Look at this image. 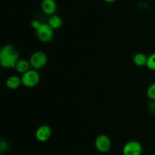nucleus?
I'll return each mask as SVG.
<instances>
[{"label":"nucleus","mask_w":155,"mask_h":155,"mask_svg":"<svg viewBox=\"0 0 155 155\" xmlns=\"http://www.w3.org/2000/svg\"><path fill=\"white\" fill-rule=\"evenodd\" d=\"M19 59V53L13 45L7 44L2 48L0 51V64L3 68H15Z\"/></svg>","instance_id":"nucleus-1"},{"label":"nucleus","mask_w":155,"mask_h":155,"mask_svg":"<svg viewBox=\"0 0 155 155\" xmlns=\"http://www.w3.org/2000/svg\"><path fill=\"white\" fill-rule=\"evenodd\" d=\"M40 81V75L36 70L30 69L21 76L22 85L27 88L35 87Z\"/></svg>","instance_id":"nucleus-2"},{"label":"nucleus","mask_w":155,"mask_h":155,"mask_svg":"<svg viewBox=\"0 0 155 155\" xmlns=\"http://www.w3.org/2000/svg\"><path fill=\"white\" fill-rule=\"evenodd\" d=\"M31 68L34 70H39L43 68L46 65L48 58L45 52L41 51H36L32 53L29 58Z\"/></svg>","instance_id":"nucleus-3"},{"label":"nucleus","mask_w":155,"mask_h":155,"mask_svg":"<svg viewBox=\"0 0 155 155\" xmlns=\"http://www.w3.org/2000/svg\"><path fill=\"white\" fill-rule=\"evenodd\" d=\"M36 35L40 42L46 43L51 42L54 38V30L48 24L42 23L39 28L36 30Z\"/></svg>","instance_id":"nucleus-4"},{"label":"nucleus","mask_w":155,"mask_h":155,"mask_svg":"<svg viewBox=\"0 0 155 155\" xmlns=\"http://www.w3.org/2000/svg\"><path fill=\"white\" fill-rule=\"evenodd\" d=\"M143 151L142 144L136 140L127 142L123 148L124 155H142Z\"/></svg>","instance_id":"nucleus-5"},{"label":"nucleus","mask_w":155,"mask_h":155,"mask_svg":"<svg viewBox=\"0 0 155 155\" xmlns=\"http://www.w3.org/2000/svg\"><path fill=\"white\" fill-rule=\"evenodd\" d=\"M95 147L101 153L108 152L111 148V142L110 138L104 134H100L95 138Z\"/></svg>","instance_id":"nucleus-6"},{"label":"nucleus","mask_w":155,"mask_h":155,"mask_svg":"<svg viewBox=\"0 0 155 155\" xmlns=\"http://www.w3.org/2000/svg\"><path fill=\"white\" fill-rule=\"evenodd\" d=\"M51 136V129L48 125H42L37 128L35 132L36 140L40 142H45L49 140Z\"/></svg>","instance_id":"nucleus-7"},{"label":"nucleus","mask_w":155,"mask_h":155,"mask_svg":"<svg viewBox=\"0 0 155 155\" xmlns=\"http://www.w3.org/2000/svg\"><path fill=\"white\" fill-rule=\"evenodd\" d=\"M41 9L45 15L51 16L54 15L57 11V3L55 0H42L41 2Z\"/></svg>","instance_id":"nucleus-8"},{"label":"nucleus","mask_w":155,"mask_h":155,"mask_svg":"<svg viewBox=\"0 0 155 155\" xmlns=\"http://www.w3.org/2000/svg\"><path fill=\"white\" fill-rule=\"evenodd\" d=\"M5 85L9 89H17L20 87L21 85H22L21 82V77H18L16 75L9 76L5 81Z\"/></svg>","instance_id":"nucleus-9"},{"label":"nucleus","mask_w":155,"mask_h":155,"mask_svg":"<svg viewBox=\"0 0 155 155\" xmlns=\"http://www.w3.org/2000/svg\"><path fill=\"white\" fill-rule=\"evenodd\" d=\"M31 68L30 61L29 60H26V59H19L18 62H17L16 65H15V71L18 73L21 74H25L26 72L29 71Z\"/></svg>","instance_id":"nucleus-10"},{"label":"nucleus","mask_w":155,"mask_h":155,"mask_svg":"<svg viewBox=\"0 0 155 155\" xmlns=\"http://www.w3.org/2000/svg\"><path fill=\"white\" fill-rule=\"evenodd\" d=\"M133 63L135 65L139 68L146 66L147 61H148V56L142 52H138L135 54V55L133 58Z\"/></svg>","instance_id":"nucleus-11"},{"label":"nucleus","mask_w":155,"mask_h":155,"mask_svg":"<svg viewBox=\"0 0 155 155\" xmlns=\"http://www.w3.org/2000/svg\"><path fill=\"white\" fill-rule=\"evenodd\" d=\"M47 24L53 29V30H57L59 29L62 26L63 21H62L61 18L58 15H53L50 16L48 19V23Z\"/></svg>","instance_id":"nucleus-12"},{"label":"nucleus","mask_w":155,"mask_h":155,"mask_svg":"<svg viewBox=\"0 0 155 155\" xmlns=\"http://www.w3.org/2000/svg\"><path fill=\"white\" fill-rule=\"evenodd\" d=\"M146 95L151 101H155V82L148 86L146 91Z\"/></svg>","instance_id":"nucleus-13"},{"label":"nucleus","mask_w":155,"mask_h":155,"mask_svg":"<svg viewBox=\"0 0 155 155\" xmlns=\"http://www.w3.org/2000/svg\"><path fill=\"white\" fill-rule=\"evenodd\" d=\"M146 67L151 71H155V53H153L148 57Z\"/></svg>","instance_id":"nucleus-14"},{"label":"nucleus","mask_w":155,"mask_h":155,"mask_svg":"<svg viewBox=\"0 0 155 155\" xmlns=\"http://www.w3.org/2000/svg\"><path fill=\"white\" fill-rule=\"evenodd\" d=\"M42 23H41L40 21H38V20H36V19L32 20L31 22H30V25H31V27H33L35 30H36L37 29H39V27L42 25Z\"/></svg>","instance_id":"nucleus-15"},{"label":"nucleus","mask_w":155,"mask_h":155,"mask_svg":"<svg viewBox=\"0 0 155 155\" xmlns=\"http://www.w3.org/2000/svg\"><path fill=\"white\" fill-rule=\"evenodd\" d=\"M9 148V145L8 144L7 142L5 141H1L0 142V151L1 152H4V151H6Z\"/></svg>","instance_id":"nucleus-16"},{"label":"nucleus","mask_w":155,"mask_h":155,"mask_svg":"<svg viewBox=\"0 0 155 155\" xmlns=\"http://www.w3.org/2000/svg\"><path fill=\"white\" fill-rule=\"evenodd\" d=\"M148 109L151 113L155 114V101H151L148 104Z\"/></svg>","instance_id":"nucleus-17"},{"label":"nucleus","mask_w":155,"mask_h":155,"mask_svg":"<svg viewBox=\"0 0 155 155\" xmlns=\"http://www.w3.org/2000/svg\"><path fill=\"white\" fill-rule=\"evenodd\" d=\"M104 2H108V3H111V2H115L116 0H104Z\"/></svg>","instance_id":"nucleus-18"}]
</instances>
